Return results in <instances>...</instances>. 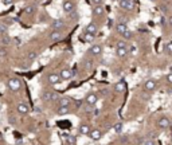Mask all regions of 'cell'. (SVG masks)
<instances>
[{
  "label": "cell",
  "instance_id": "cell-1",
  "mask_svg": "<svg viewBox=\"0 0 172 145\" xmlns=\"http://www.w3.org/2000/svg\"><path fill=\"white\" fill-rule=\"evenodd\" d=\"M116 54H117V57H118V58H125V57L129 54L128 44H126V42H125V41H120L118 43H117Z\"/></svg>",
  "mask_w": 172,
  "mask_h": 145
},
{
  "label": "cell",
  "instance_id": "cell-2",
  "mask_svg": "<svg viewBox=\"0 0 172 145\" xmlns=\"http://www.w3.org/2000/svg\"><path fill=\"white\" fill-rule=\"evenodd\" d=\"M20 87H22V81L19 78L14 77V78L8 79V89L11 90V91H19Z\"/></svg>",
  "mask_w": 172,
  "mask_h": 145
},
{
  "label": "cell",
  "instance_id": "cell-3",
  "mask_svg": "<svg viewBox=\"0 0 172 145\" xmlns=\"http://www.w3.org/2000/svg\"><path fill=\"white\" fill-rule=\"evenodd\" d=\"M62 7H63V11L66 12V14H73V12H75L77 9V6L74 1H71V0H65L63 4H62Z\"/></svg>",
  "mask_w": 172,
  "mask_h": 145
},
{
  "label": "cell",
  "instance_id": "cell-4",
  "mask_svg": "<svg viewBox=\"0 0 172 145\" xmlns=\"http://www.w3.org/2000/svg\"><path fill=\"white\" fill-rule=\"evenodd\" d=\"M85 32H86L88 35H91V36H94V35L98 32V26H97V23H94V22H90L88 26L85 27Z\"/></svg>",
  "mask_w": 172,
  "mask_h": 145
},
{
  "label": "cell",
  "instance_id": "cell-5",
  "mask_svg": "<svg viewBox=\"0 0 172 145\" xmlns=\"http://www.w3.org/2000/svg\"><path fill=\"white\" fill-rule=\"evenodd\" d=\"M58 98V94L55 93V91H50V90H46V91H43V94H42V99L43 101H54V99Z\"/></svg>",
  "mask_w": 172,
  "mask_h": 145
},
{
  "label": "cell",
  "instance_id": "cell-6",
  "mask_svg": "<svg viewBox=\"0 0 172 145\" xmlns=\"http://www.w3.org/2000/svg\"><path fill=\"white\" fill-rule=\"evenodd\" d=\"M143 87L145 91H153V90H156V87H157V82L151 78V79H148V81H145V83H144Z\"/></svg>",
  "mask_w": 172,
  "mask_h": 145
},
{
  "label": "cell",
  "instance_id": "cell-7",
  "mask_svg": "<svg viewBox=\"0 0 172 145\" xmlns=\"http://www.w3.org/2000/svg\"><path fill=\"white\" fill-rule=\"evenodd\" d=\"M62 36H63V31H61V30H53L49 35V39L50 41H59V39H62Z\"/></svg>",
  "mask_w": 172,
  "mask_h": 145
},
{
  "label": "cell",
  "instance_id": "cell-8",
  "mask_svg": "<svg viewBox=\"0 0 172 145\" xmlns=\"http://www.w3.org/2000/svg\"><path fill=\"white\" fill-rule=\"evenodd\" d=\"M120 7L124 9H126V11H132V9L134 8V3L133 0H125V1H120Z\"/></svg>",
  "mask_w": 172,
  "mask_h": 145
},
{
  "label": "cell",
  "instance_id": "cell-9",
  "mask_svg": "<svg viewBox=\"0 0 172 145\" xmlns=\"http://www.w3.org/2000/svg\"><path fill=\"white\" fill-rule=\"evenodd\" d=\"M157 126L161 129H167L171 126V121H169V118H167V117H161L157 121Z\"/></svg>",
  "mask_w": 172,
  "mask_h": 145
},
{
  "label": "cell",
  "instance_id": "cell-10",
  "mask_svg": "<svg viewBox=\"0 0 172 145\" xmlns=\"http://www.w3.org/2000/svg\"><path fill=\"white\" fill-rule=\"evenodd\" d=\"M59 75H61V79H63V81H69V79H71V77H73V72H71L70 69H62Z\"/></svg>",
  "mask_w": 172,
  "mask_h": 145
},
{
  "label": "cell",
  "instance_id": "cell-11",
  "mask_svg": "<svg viewBox=\"0 0 172 145\" xmlns=\"http://www.w3.org/2000/svg\"><path fill=\"white\" fill-rule=\"evenodd\" d=\"M51 27H53V30H61V31H63L65 30V22L62 20V19H55V20L51 23Z\"/></svg>",
  "mask_w": 172,
  "mask_h": 145
},
{
  "label": "cell",
  "instance_id": "cell-12",
  "mask_svg": "<svg viewBox=\"0 0 172 145\" xmlns=\"http://www.w3.org/2000/svg\"><path fill=\"white\" fill-rule=\"evenodd\" d=\"M97 101H98V98H97L96 94L90 93L86 96V105H88V106H94V105L97 104Z\"/></svg>",
  "mask_w": 172,
  "mask_h": 145
},
{
  "label": "cell",
  "instance_id": "cell-13",
  "mask_svg": "<svg viewBox=\"0 0 172 145\" xmlns=\"http://www.w3.org/2000/svg\"><path fill=\"white\" fill-rule=\"evenodd\" d=\"M89 52H90L91 55H94V57L99 55V54L102 52V46H101V44H93V46L89 49Z\"/></svg>",
  "mask_w": 172,
  "mask_h": 145
},
{
  "label": "cell",
  "instance_id": "cell-14",
  "mask_svg": "<svg viewBox=\"0 0 172 145\" xmlns=\"http://www.w3.org/2000/svg\"><path fill=\"white\" fill-rule=\"evenodd\" d=\"M125 87H126L125 82L120 81V82H117V83L114 85V91H116V93H124V91H125Z\"/></svg>",
  "mask_w": 172,
  "mask_h": 145
},
{
  "label": "cell",
  "instance_id": "cell-15",
  "mask_svg": "<svg viewBox=\"0 0 172 145\" xmlns=\"http://www.w3.org/2000/svg\"><path fill=\"white\" fill-rule=\"evenodd\" d=\"M59 79H61V75H59V74H50V75L47 77V81H49L50 85H57L59 82Z\"/></svg>",
  "mask_w": 172,
  "mask_h": 145
},
{
  "label": "cell",
  "instance_id": "cell-16",
  "mask_svg": "<svg viewBox=\"0 0 172 145\" xmlns=\"http://www.w3.org/2000/svg\"><path fill=\"white\" fill-rule=\"evenodd\" d=\"M16 110H18L19 114H28L30 107H28V105H26V104H19L18 107H16Z\"/></svg>",
  "mask_w": 172,
  "mask_h": 145
},
{
  "label": "cell",
  "instance_id": "cell-17",
  "mask_svg": "<svg viewBox=\"0 0 172 145\" xmlns=\"http://www.w3.org/2000/svg\"><path fill=\"white\" fill-rule=\"evenodd\" d=\"M89 136H90L91 140H99L102 137V132L99 130V129H93V130H90V133H89Z\"/></svg>",
  "mask_w": 172,
  "mask_h": 145
},
{
  "label": "cell",
  "instance_id": "cell-18",
  "mask_svg": "<svg viewBox=\"0 0 172 145\" xmlns=\"http://www.w3.org/2000/svg\"><path fill=\"white\" fill-rule=\"evenodd\" d=\"M128 30V27H126V24H125V22H118V23L116 24V31L118 32V34H121L123 35L124 32Z\"/></svg>",
  "mask_w": 172,
  "mask_h": 145
},
{
  "label": "cell",
  "instance_id": "cell-19",
  "mask_svg": "<svg viewBox=\"0 0 172 145\" xmlns=\"http://www.w3.org/2000/svg\"><path fill=\"white\" fill-rule=\"evenodd\" d=\"M104 12H105V8H104V6H102V4L94 6V8H93V14L96 15V16H101V15H104Z\"/></svg>",
  "mask_w": 172,
  "mask_h": 145
},
{
  "label": "cell",
  "instance_id": "cell-20",
  "mask_svg": "<svg viewBox=\"0 0 172 145\" xmlns=\"http://www.w3.org/2000/svg\"><path fill=\"white\" fill-rule=\"evenodd\" d=\"M69 112H70V107L69 106H61V105H59V107L57 109V113H58L59 116H66Z\"/></svg>",
  "mask_w": 172,
  "mask_h": 145
},
{
  "label": "cell",
  "instance_id": "cell-21",
  "mask_svg": "<svg viewBox=\"0 0 172 145\" xmlns=\"http://www.w3.org/2000/svg\"><path fill=\"white\" fill-rule=\"evenodd\" d=\"M123 129H124V124H123V122H116V124L113 125V132H114V133H117V134L121 133V132H123Z\"/></svg>",
  "mask_w": 172,
  "mask_h": 145
},
{
  "label": "cell",
  "instance_id": "cell-22",
  "mask_svg": "<svg viewBox=\"0 0 172 145\" xmlns=\"http://www.w3.org/2000/svg\"><path fill=\"white\" fill-rule=\"evenodd\" d=\"M79 133L86 136V134L90 133V128H89L88 125H79Z\"/></svg>",
  "mask_w": 172,
  "mask_h": 145
},
{
  "label": "cell",
  "instance_id": "cell-23",
  "mask_svg": "<svg viewBox=\"0 0 172 145\" xmlns=\"http://www.w3.org/2000/svg\"><path fill=\"white\" fill-rule=\"evenodd\" d=\"M83 66H85L86 70H91L93 69V61H91V59H85Z\"/></svg>",
  "mask_w": 172,
  "mask_h": 145
},
{
  "label": "cell",
  "instance_id": "cell-24",
  "mask_svg": "<svg viewBox=\"0 0 172 145\" xmlns=\"http://www.w3.org/2000/svg\"><path fill=\"white\" fill-rule=\"evenodd\" d=\"M123 36H124V41H129V39H132V36H133V32H132L131 30H126L123 34Z\"/></svg>",
  "mask_w": 172,
  "mask_h": 145
},
{
  "label": "cell",
  "instance_id": "cell-25",
  "mask_svg": "<svg viewBox=\"0 0 172 145\" xmlns=\"http://www.w3.org/2000/svg\"><path fill=\"white\" fill-rule=\"evenodd\" d=\"M164 51H165L168 55H172V42H168V43L165 44V47H164Z\"/></svg>",
  "mask_w": 172,
  "mask_h": 145
},
{
  "label": "cell",
  "instance_id": "cell-26",
  "mask_svg": "<svg viewBox=\"0 0 172 145\" xmlns=\"http://www.w3.org/2000/svg\"><path fill=\"white\" fill-rule=\"evenodd\" d=\"M71 104V99L69 97H65V98L61 99V106H69Z\"/></svg>",
  "mask_w": 172,
  "mask_h": 145
},
{
  "label": "cell",
  "instance_id": "cell-27",
  "mask_svg": "<svg viewBox=\"0 0 172 145\" xmlns=\"http://www.w3.org/2000/svg\"><path fill=\"white\" fill-rule=\"evenodd\" d=\"M9 42H11V38H9L8 35H3V36H1V43H3V44L8 46Z\"/></svg>",
  "mask_w": 172,
  "mask_h": 145
},
{
  "label": "cell",
  "instance_id": "cell-28",
  "mask_svg": "<svg viewBox=\"0 0 172 145\" xmlns=\"http://www.w3.org/2000/svg\"><path fill=\"white\" fill-rule=\"evenodd\" d=\"M36 57H38V54H36L35 51H32V52H30V54H27V59H28L30 62H32L34 59L36 58Z\"/></svg>",
  "mask_w": 172,
  "mask_h": 145
},
{
  "label": "cell",
  "instance_id": "cell-29",
  "mask_svg": "<svg viewBox=\"0 0 172 145\" xmlns=\"http://www.w3.org/2000/svg\"><path fill=\"white\" fill-rule=\"evenodd\" d=\"M143 145H156V140L155 138H147Z\"/></svg>",
  "mask_w": 172,
  "mask_h": 145
},
{
  "label": "cell",
  "instance_id": "cell-30",
  "mask_svg": "<svg viewBox=\"0 0 172 145\" xmlns=\"http://www.w3.org/2000/svg\"><path fill=\"white\" fill-rule=\"evenodd\" d=\"M24 11H26V14H34V12H35V7H34V6H28V7H26V9H24Z\"/></svg>",
  "mask_w": 172,
  "mask_h": 145
},
{
  "label": "cell",
  "instance_id": "cell-31",
  "mask_svg": "<svg viewBox=\"0 0 172 145\" xmlns=\"http://www.w3.org/2000/svg\"><path fill=\"white\" fill-rule=\"evenodd\" d=\"M6 32H7V27L0 24V34H1V36H3V35H6Z\"/></svg>",
  "mask_w": 172,
  "mask_h": 145
},
{
  "label": "cell",
  "instance_id": "cell-32",
  "mask_svg": "<svg viewBox=\"0 0 172 145\" xmlns=\"http://www.w3.org/2000/svg\"><path fill=\"white\" fill-rule=\"evenodd\" d=\"M165 81L168 82V83H171V85H172V72H169V74H167V77H165Z\"/></svg>",
  "mask_w": 172,
  "mask_h": 145
},
{
  "label": "cell",
  "instance_id": "cell-33",
  "mask_svg": "<svg viewBox=\"0 0 172 145\" xmlns=\"http://www.w3.org/2000/svg\"><path fill=\"white\" fill-rule=\"evenodd\" d=\"M15 0H3V4L4 6H12Z\"/></svg>",
  "mask_w": 172,
  "mask_h": 145
},
{
  "label": "cell",
  "instance_id": "cell-34",
  "mask_svg": "<svg viewBox=\"0 0 172 145\" xmlns=\"http://www.w3.org/2000/svg\"><path fill=\"white\" fill-rule=\"evenodd\" d=\"M69 144H70V145H75V137H74V136L69 137Z\"/></svg>",
  "mask_w": 172,
  "mask_h": 145
},
{
  "label": "cell",
  "instance_id": "cell-35",
  "mask_svg": "<svg viewBox=\"0 0 172 145\" xmlns=\"http://www.w3.org/2000/svg\"><path fill=\"white\" fill-rule=\"evenodd\" d=\"M102 1H104V0H91V3H93L94 6H98V4H102Z\"/></svg>",
  "mask_w": 172,
  "mask_h": 145
},
{
  "label": "cell",
  "instance_id": "cell-36",
  "mask_svg": "<svg viewBox=\"0 0 172 145\" xmlns=\"http://www.w3.org/2000/svg\"><path fill=\"white\" fill-rule=\"evenodd\" d=\"M141 97H143V98L144 99H149V98H151V94H148V93H143V94H141Z\"/></svg>",
  "mask_w": 172,
  "mask_h": 145
},
{
  "label": "cell",
  "instance_id": "cell-37",
  "mask_svg": "<svg viewBox=\"0 0 172 145\" xmlns=\"http://www.w3.org/2000/svg\"><path fill=\"white\" fill-rule=\"evenodd\" d=\"M136 46H133V47H132V49H131V54H134V52H136Z\"/></svg>",
  "mask_w": 172,
  "mask_h": 145
},
{
  "label": "cell",
  "instance_id": "cell-38",
  "mask_svg": "<svg viewBox=\"0 0 172 145\" xmlns=\"http://www.w3.org/2000/svg\"><path fill=\"white\" fill-rule=\"evenodd\" d=\"M168 23H169V26H172V15L169 16V19H168Z\"/></svg>",
  "mask_w": 172,
  "mask_h": 145
},
{
  "label": "cell",
  "instance_id": "cell-39",
  "mask_svg": "<svg viewBox=\"0 0 172 145\" xmlns=\"http://www.w3.org/2000/svg\"><path fill=\"white\" fill-rule=\"evenodd\" d=\"M151 1H153V3H156V1H157V0H151Z\"/></svg>",
  "mask_w": 172,
  "mask_h": 145
},
{
  "label": "cell",
  "instance_id": "cell-40",
  "mask_svg": "<svg viewBox=\"0 0 172 145\" xmlns=\"http://www.w3.org/2000/svg\"><path fill=\"white\" fill-rule=\"evenodd\" d=\"M120 1H125V0H120Z\"/></svg>",
  "mask_w": 172,
  "mask_h": 145
},
{
  "label": "cell",
  "instance_id": "cell-41",
  "mask_svg": "<svg viewBox=\"0 0 172 145\" xmlns=\"http://www.w3.org/2000/svg\"><path fill=\"white\" fill-rule=\"evenodd\" d=\"M164 1H167V0H164Z\"/></svg>",
  "mask_w": 172,
  "mask_h": 145
}]
</instances>
